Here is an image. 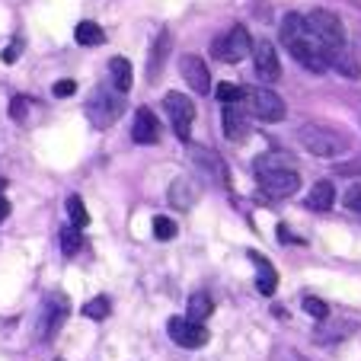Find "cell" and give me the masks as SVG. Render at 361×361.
<instances>
[{
  "label": "cell",
  "instance_id": "6da1fadb",
  "mask_svg": "<svg viewBox=\"0 0 361 361\" xmlns=\"http://www.w3.org/2000/svg\"><path fill=\"white\" fill-rule=\"evenodd\" d=\"M310 32L317 35V42L323 45V55H326V64L336 68L342 77H358L361 68H358V58L352 55L348 48V39H345V29H342V20L329 10H314L310 16H304Z\"/></svg>",
  "mask_w": 361,
  "mask_h": 361
},
{
  "label": "cell",
  "instance_id": "7a4b0ae2",
  "mask_svg": "<svg viewBox=\"0 0 361 361\" xmlns=\"http://www.w3.org/2000/svg\"><path fill=\"white\" fill-rule=\"evenodd\" d=\"M279 39H281V45L291 51L294 61L304 64L307 71H314V74H326L329 71L323 45L317 42V35L310 32V26H307V20L300 13H288L285 20H281Z\"/></svg>",
  "mask_w": 361,
  "mask_h": 361
},
{
  "label": "cell",
  "instance_id": "3957f363",
  "mask_svg": "<svg viewBox=\"0 0 361 361\" xmlns=\"http://www.w3.org/2000/svg\"><path fill=\"white\" fill-rule=\"evenodd\" d=\"M252 170H256V179H259L262 192L272 198L294 195V192L300 189L298 170H294V164L288 157H281V154H262V157H256Z\"/></svg>",
  "mask_w": 361,
  "mask_h": 361
},
{
  "label": "cell",
  "instance_id": "277c9868",
  "mask_svg": "<svg viewBox=\"0 0 361 361\" xmlns=\"http://www.w3.org/2000/svg\"><path fill=\"white\" fill-rule=\"evenodd\" d=\"M125 112V93L109 87H96L93 96L87 99V118L93 122V128H112Z\"/></svg>",
  "mask_w": 361,
  "mask_h": 361
},
{
  "label": "cell",
  "instance_id": "5b68a950",
  "mask_svg": "<svg viewBox=\"0 0 361 361\" xmlns=\"http://www.w3.org/2000/svg\"><path fill=\"white\" fill-rule=\"evenodd\" d=\"M298 141L314 157H336V154H342L348 147L345 135H339L336 128H326V125H304V128H298Z\"/></svg>",
  "mask_w": 361,
  "mask_h": 361
},
{
  "label": "cell",
  "instance_id": "8992f818",
  "mask_svg": "<svg viewBox=\"0 0 361 361\" xmlns=\"http://www.w3.org/2000/svg\"><path fill=\"white\" fill-rule=\"evenodd\" d=\"M250 48H252L250 32H246L243 26H233L227 35H218V39L212 42V55L224 64H237L250 55Z\"/></svg>",
  "mask_w": 361,
  "mask_h": 361
},
{
  "label": "cell",
  "instance_id": "52a82bcc",
  "mask_svg": "<svg viewBox=\"0 0 361 361\" xmlns=\"http://www.w3.org/2000/svg\"><path fill=\"white\" fill-rule=\"evenodd\" d=\"M164 109H166V116H170V125H173V131H176V137L189 144L192 141V122H195V106H192V99L183 93H166Z\"/></svg>",
  "mask_w": 361,
  "mask_h": 361
},
{
  "label": "cell",
  "instance_id": "ba28073f",
  "mask_svg": "<svg viewBox=\"0 0 361 361\" xmlns=\"http://www.w3.org/2000/svg\"><path fill=\"white\" fill-rule=\"evenodd\" d=\"M250 99V109L259 122H281L285 118V99L279 93H272L269 87H252L250 93H243Z\"/></svg>",
  "mask_w": 361,
  "mask_h": 361
},
{
  "label": "cell",
  "instance_id": "9c48e42d",
  "mask_svg": "<svg viewBox=\"0 0 361 361\" xmlns=\"http://www.w3.org/2000/svg\"><path fill=\"white\" fill-rule=\"evenodd\" d=\"M71 317V304L61 291L48 294L45 298V307H42V320H39V336L42 339H51L58 329L64 326V320Z\"/></svg>",
  "mask_w": 361,
  "mask_h": 361
},
{
  "label": "cell",
  "instance_id": "30bf717a",
  "mask_svg": "<svg viewBox=\"0 0 361 361\" xmlns=\"http://www.w3.org/2000/svg\"><path fill=\"white\" fill-rule=\"evenodd\" d=\"M189 164L195 166L204 179H212L214 185H227V164L212 147H189Z\"/></svg>",
  "mask_w": 361,
  "mask_h": 361
},
{
  "label": "cell",
  "instance_id": "8fae6325",
  "mask_svg": "<svg viewBox=\"0 0 361 361\" xmlns=\"http://www.w3.org/2000/svg\"><path fill=\"white\" fill-rule=\"evenodd\" d=\"M166 333H170V339L183 348H202L204 342H208L204 323H192V320H185V317H173V320L166 323Z\"/></svg>",
  "mask_w": 361,
  "mask_h": 361
},
{
  "label": "cell",
  "instance_id": "7c38bea8",
  "mask_svg": "<svg viewBox=\"0 0 361 361\" xmlns=\"http://www.w3.org/2000/svg\"><path fill=\"white\" fill-rule=\"evenodd\" d=\"M252 51V64H256V74H259L262 83H275L281 77V64H279V51L269 39H259L250 48Z\"/></svg>",
  "mask_w": 361,
  "mask_h": 361
},
{
  "label": "cell",
  "instance_id": "4fadbf2b",
  "mask_svg": "<svg viewBox=\"0 0 361 361\" xmlns=\"http://www.w3.org/2000/svg\"><path fill=\"white\" fill-rule=\"evenodd\" d=\"M179 71H183V80L189 83L195 93H208L212 90V74H208V64L198 55H183L179 58Z\"/></svg>",
  "mask_w": 361,
  "mask_h": 361
},
{
  "label": "cell",
  "instance_id": "5bb4252c",
  "mask_svg": "<svg viewBox=\"0 0 361 361\" xmlns=\"http://www.w3.org/2000/svg\"><path fill=\"white\" fill-rule=\"evenodd\" d=\"M170 48H173V39H170V29H160L157 42L150 45V55H147V80L157 83L160 74H164V64L170 58Z\"/></svg>",
  "mask_w": 361,
  "mask_h": 361
},
{
  "label": "cell",
  "instance_id": "9a60e30c",
  "mask_svg": "<svg viewBox=\"0 0 361 361\" xmlns=\"http://www.w3.org/2000/svg\"><path fill=\"white\" fill-rule=\"evenodd\" d=\"M131 137H135L137 144H157L160 141L157 116H154L147 106H141V109L135 112V122H131Z\"/></svg>",
  "mask_w": 361,
  "mask_h": 361
},
{
  "label": "cell",
  "instance_id": "2e32d148",
  "mask_svg": "<svg viewBox=\"0 0 361 361\" xmlns=\"http://www.w3.org/2000/svg\"><path fill=\"white\" fill-rule=\"evenodd\" d=\"M304 204L310 208V212H329L336 204V185L329 183V179H320V183L310 185V192H307Z\"/></svg>",
  "mask_w": 361,
  "mask_h": 361
},
{
  "label": "cell",
  "instance_id": "e0dca14e",
  "mask_svg": "<svg viewBox=\"0 0 361 361\" xmlns=\"http://www.w3.org/2000/svg\"><path fill=\"white\" fill-rule=\"evenodd\" d=\"M221 128H224L227 141H243V137L250 135V122H246V116L237 106H224V112H221Z\"/></svg>",
  "mask_w": 361,
  "mask_h": 361
},
{
  "label": "cell",
  "instance_id": "ac0fdd59",
  "mask_svg": "<svg viewBox=\"0 0 361 361\" xmlns=\"http://www.w3.org/2000/svg\"><path fill=\"white\" fill-rule=\"evenodd\" d=\"M250 259L259 266V279H256V288H259V294H266V298H272L275 288H279V275H275L272 262L266 259V256H259V252H250Z\"/></svg>",
  "mask_w": 361,
  "mask_h": 361
},
{
  "label": "cell",
  "instance_id": "d6986e66",
  "mask_svg": "<svg viewBox=\"0 0 361 361\" xmlns=\"http://www.w3.org/2000/svg\"><path fill=\"white\" fill-rule=\"evenodd\" d=\"M109 77H112V90H118V93H128L131 83H135V74H131V64L128 58H112L109 61Z\"/></svg>",
  "mask_w": 361,
  "mask_h": 361
},
{
  "label": "cell",
  "instance_id": "ffe728a7",
  "mask_svg": "<svg viewBox=\"0 0 361 361\" xmlns=\"http://www.w3.org/2000/svg\"><path fill=\"white\" fill-rule=\"evenodd\" d=\"M195 195H198V189H195V183L192 179H176V183L170 185V204L173 208H192V202H195Z\"/></svg>",
  "mask_w": 361,
  "mask_h": 361
},
{
  "label": "cell",
  "instance_id": "44dd1931",
  "mask_svg": "<svg viewBox=\"0 0 361 361\" xmlns=\"http://www.w3.org/2000/svg\"><path fill=\"white\" fill-rule=\"evenodd\" d=\"M74 39H77V45H83V48H93V45H102L106 42V32L99 29V23H93V20H83V23H77V29H74Z\"/></svg>",
  "mask_w": 361,
  "mask_h": 361
},
{
  "label": "cell",
  "instance_id": "7402d4cb",
  "mask_svg": "<svg viewBox=\"0 0 361 361\" xmlns=\"http://www.w3.org/2000/svg\"><path fill=\"white\" fill-rule=\"evenodd\" d=\"M212 310H214V300L208 298L204 291H195L189 298V314H185V320H192V323H204L208 317H212Z\"/></svg>",
  "mask_w": 361,
  "mask_h": 361
},
{
  "label": "cell",
  "instance_id": "603a6c76",
  "mask_svg": "<svg viewBox=\"0 0 361 361\" xmlns=\"http://www.w3.org/2000/svg\"><path fill=\"white\" fill-rule=\"evenodd\" d=\"M64 208H68V214H71V224L74 227H87L90 224V212H87V204H83V198L80 195H71L68 202H64Z\"/></svg>",
  "mask_w": 361,
  "mask_h": 361
},
{
  "label": "cell",
  "instance_id": "cb8c5ba5",
  "mask_svg": "<svg viewBox=\"0 0 361 361\" xmlns=\"http://www.w3.org/2000/svg\"><path fill=\"white\" fill-rule=\"evenodd\" d=\"M83 250V233H80V227H64L61 231V252L64 256H77V252Z\"/></svg>",
  "mask_w": 361,
  "mask_h": 361
},
{
  "label": "cell",
  "instance_id": "d4e9b609",
  "mask_svg": "<svg viewBox=\"0 0 361 361\" xmlns=\"http://www.w3.org/2000/svg\"><path fill=\"white\" fill-rule=\"evenodd\" d=\"M109 298H93L83 304V317H90V320H106L109 317Z\"/></svg>",
  "mask_w": 361,
  "mask_h": 361
},
{
  "label": "cell",
  "instance_id": "484cf974",
  "mask_svg": "<svg viewBox=\"0 0 361 361\" xmlns=\"http://www.w3.org/2000/svg\"><path fill=\"white\" fill-rule=\"evenodd\" d=\"M214 96H218L224 106H237V102L243 99V90H240L237 83H218V87H214Z\"/></svg>",
  "mask_w": 361,
  "mask_h": 361
},
{
  "label": "cell",
  "instance_id": "4316f807",
  "mask_svg": "<svg viewBox=\"0 0 361 361\" xmlns=\"http://www.w3.org/2000/svg\"><path fill=\"white\" fill-rule=\"evenodd\" d=\"M154 237H157V240H173V237H176V221L157 214V218H154Z\"/></svg>",
  "mask_w": 361,
  "mask_h": 361
},
{
  "label": "cell",
  "instance_id": "83f0119b",
  "mask_svg": "<svg viewBox=\"0 0 361 361\" xmlns=\"http://www.w3.org/2000/svg\"><path fill=\"white\" fill-rule=\"evenodd\" d=\"M304 310L314 317V320H326L329 317V304L320 298H304Z\"/></svg>",
  "mask_w": 361,
  "mask_h": 361
},
{
  "label": "cell",
  "instance_id": "f1b7e54d",
  "mask_svg": "<svg viewBox=\"0 0 361 361\" xmlns=\"http://www.w3.org/2000/svg\"><path fill=\"white\" fill-rule=\"evenodd\" d=\"M26 112H29V99L26 96H13V99H10V118H13V122H23Z\"/></svg>",
  "mask_w": 361,
  "mask_h": 361
},
{
  "label": "cell",
  "instance_id": "f546056e",
  "mask_svg": "<svg viewBox=\"0 0 361 361\" xmlns=\"http://www.w3.org/2000/svg\"><path fill=\"white\" fill-rule=\"evenodd\" d=\"M77 93V80H58L55 87H51V96H58V99H68V96Z\"/></svg>",
  "mask_w": 361,
  "mask_h": 361
},
{
  "label": "cell",
  "instance_id": "4dcf8cb0",
  "mask_svg": "<svg viewBox=\"0 0 361 361\" xmlns=\"http://www.w3.org/2000/svg\"><path fill=\"white\" fill-rule=\"evenodd\" d=\"M345 208H348V212H358L361 214V183H355L352 189L345 192Z\"/></svg>",
  "mask_w": 361,
  "mask_h": 361
},
{
  "label": "cell",
  "instance_id": "1f68e13d",
  "mask_svg": "<svg viewBox=\"0 0 361 361\" xmlns=\"http://www.w3.org/2000/svg\"><path fill=\"white\" fill-rule=\"evenodd\" d=\"M336 173H339V176H361V157L348 160V164H339Z\"/></svg>",
  "mask_w": 361,
  "mask_h": 361
},
{
  "label": "cell",
  "instance_id": "d6a6232c",
  "mask_svg": "<svg viewBox=\"0 0 361 361\" xmlns=\"http://www.w3.org/2000/svg\"><path fill=\"white\" fill-rule=\"evenodd\" d=\"M20 51H23V42H20V39H13L7 48H4V61H7V64H13L16 58H20Z\"/></svg>",
  "mask_w": 361,
  "mask_h": 361
},
{
  "label": "cell",
  "instance_id": "836d02e7",
  "mask_svg": "<svg viewBox=\"0 0 361 361\" xmlns=\"http://www.w3.org/2000/svg\"><path fill=\"white\" fill-rule=\"evenodd\" d=\"M7 214H10V202H7V198H4V195H0V221L7 218Z\"/></svg>",
  "mask_w": 361,
  "mask_h": 361
}]
</instances>
